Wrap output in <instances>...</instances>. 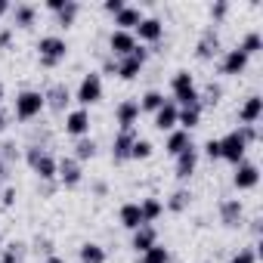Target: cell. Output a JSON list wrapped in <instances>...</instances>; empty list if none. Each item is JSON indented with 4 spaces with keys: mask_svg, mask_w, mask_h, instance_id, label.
Listing matches in <instances>:
<instances>
[{
    "mask_svg": "<svg viewBox=\"0 0 263 263\" xmlns=\"http://www.w3.org/2000/svg\"><path fill=\"white\" fill-rule=\"evenodd\" d=\"M204 152H208V158H220V140H208Z\"/></svg>",
    "mask_w": 263,
    "mask_h": 263,
    "instance_id": "37",
    "label": "cell"
},
{
    "mask_svg": "<svg viewBox=\"0 0 263 263\" xmlns=\"http://www.w3.org/2000/svg\"><path fill=\"white\" fill-rule=\"evenodd\" d=\"M198 121H201V102H195V105H183V108L177 111V124H183L186 134H189L192 127H198Z\"/></svg>",
    "mask_w": 263,
    "mask_h": 263,
    "instance_id": "14",
    "label": "cell"
},
{
    "mask_svg": "<svg viewBox=\"0 0 263 263\" xmlns=\"http://www.w3.org/2000/svg\"><path fill=\"white\" fill-rule=\"evenodd\" d=\"M149 155H152V143L149 140H137L134 149H130V158H137V161L140 158H149Z\"/></svg>",
    "mask_w": 263,
    "mask_h": 263,
    "instance_id": "30",
    "label": "cell"
},
{
    "mask_svg": "<svg viewBox=\"0 0 263 263\" xmlns=\"http://www.w3.org/2000/svg\"><path fill=\"white\" fill-rule=\"evenodd\" d=\"M214 50H217V37H211V34H208V37L201 41V47H198V56H204V59H208Z\"/></svg>",
    "mask_w": 263,
    "mask_h": 263,
    "instance_id": "33",
    "label": "cell"
},
{
    "mask_svg": "<svg viewBox=\"0 0 263 263\" xmlns=\"http://www.w3.org/2000/svg\"><path fill=\"white\" fill-rule=\"evenodd\" d=\"M4 127H7V118H4V115H0V130H4Z\"/></svg>",
    "mask_w": 263,
    "mask_h": 263,
    "instance_id": "43",
    "label": "cell"
},
{
    "mask_svg": "<svg viewBox=\"0 0 263 263\" xmlns=\"http://www.w3.org/2000/svg\"><path fill=\"white\" fill-rule=\"evenodd\" d=\"M260 180V171L254 164H235V186L238 189H254Z\"/></svg>",
    "mask_w": 263,
    "mask_h": 263,
    "instance_id": "13",
    "label": "cell"
},
{
    "mask_svg": "<svg viewBox=\"0 0 263 263\" xmlns=\"http://www.w3.org/2000/svg\"><path fill=\"white\" fill-rule=\"evenodd\" d=\"M137 34H140L143 41H158V37L164 34V25H161L158 19H143V22L137 25Z\"/></svg>",
    "mask_w": 263,
    "mask_h": 263,
    "instance_id": "23",
    "label": "cell"
},
{
    "mask_svg": "<svg viewBox=\"0 0 263 263\" xmlns=\"http://www.w3.org/2000/svg\"><path fill=\"white\" fill-rule=\"evenodd\" d=\"M186 204H189V192H177L174 201H171V211H183Z\"/></svg>",
    "mask_w": 263,
    "mask_h": 263,
    "instance_id": "35",
    "label": "cell"
},
{
    "mask_svg": "<svg viewBox=\"0 0 263 263\" xmlns=\"http://www.w3.org/2000/svg\"><path fill=\"white\" fill-rule=\"evenodd\" d=\"M7 10H10V4H7V0H0V16H4Z\"/></svg>",
    "mask_w": 263,
    "mask_h": 263,
    "instance_id": "41",
    "label": "cell"
},
{
    "mask_svg": "<svg viewBox=\"0 0 263 263\" xmlns=\"http://www.w3.org/2000/svg\"><path fill=\"white\" fill-rule=\"evenodd\" d=\"M99 99H102V78L99 74H87L81 81V87H78V102L81 105H93Z\"/></svg>",
    "mask_w": 263,
    "mask_h": 263,
    "instance_id": "5",
    "label": "cell"
},
{
    "mask_svg": "<svg viewBox=\"0 0 263 263\" xmlns=\"http://www.w3.org/2000/svg\"><path fill=\"white\" fill-rule=\"evenodd\" d=\"M140 211H143V223L149 226L152 220H158V217H161V211H164V204H161L158 198H146V201L140 204Z\"/></svg>",
    "mask_w": 263,
    "mask_h": 263,
    "instance_id": "24",
    "label": "cell"
},
{
    "mask_svg": "<svg viewBox=\"0 0 263 263\" xmlns=\"http://www.w3.org/2000/svg\"><path fill=\"white\" fill-rule=\"evenodd\" d=\"M245 152H248V140H245L241 130H235V134H229V137L220 140V158H226L232 164H241Z\"/></svg>",
    "mask_w": 263,
    "mask_h": 263,
    "instance_id": "2",
    "label": "cell"
},
{
    "mask_svg": "<svg viewBox=\"0 0 263 263\" xmlns=\"http://www.w3.org/2000/svg\"><path fill=\"white\" fill-rule=\"evenodd\" d=\"M263 115V99L260 96H251L245 105H241V111H238V118H241V124L245 127H254V121Z\"/></svg>",
    "mask_w": 263,
    "mask_h": 263,
    "instance_id": "15",
    "label": "cell"
},
{
    "mask_svg": "<svg viewBox=\"0 0 263 263\" xmlns=\"http://www.w3.org/2000/svg\"><path fill=\"white\" fill-rule=\"evenodd\" d=\"M177 111H180V108H177L174 102H164V105L155 111V127H158V130H174V127H177Z\"/></svg>",
    "mask_w": 263,
    "mask_h": 263,
    "instance_id": "16",
    "label": "cell"
},
{
    "mask_svg": "<svg viewBox=\"0 0 263 263\" xmlns=\"http://www.w3.org/2000/svg\"><path fill=\"white\" fill-rule=\"evenodd\" d=\"M56 174H59V180H62L65 186H78V183H81V164H78L74 158H62V161L56 164Z\"/></svg>",
    "mask_w": 263,
    "mask_h": 263,
    "instance_id": "10",
    "label": "cell"
},
{
    "mask_svg": "<svg viewBox=\"0 0 263 263\" xmlns=\"http://www.w3.org/2000/svg\"><path fill=\"white\" fill-rule=\"evenodd\" d=\"M28 164L34 167V174H37L41 180H53V177H56V161H53L47 152H41V149H31V152H28Z\"/></svg>",
    "mask_w": 263,
    "mask_h": 263,
    "instance_id": "6",
    "label": "cell"
},
{
    "mask_svg": "<svg viewBox=\"0 0 263 263\" xmlns=\"http://www.w3.org/2000/svg\"><path fill=\"white\" fill-rule=\"evenodd\" d=\"M232 263H257V254L254 251H241V254L232 257Z\"/></svg>",
    "mask_w": 263,
    "mask_h": 263,
    "instance_id": "36",
    "label": "cell"
},
{
    "mask_svg": "<svg viewBox=\"0 0 263 263\" xmlns=\"http://www.w3.org/2000/svg\"><path fill=\"white\" fill-rule=\"evenodd\" d=\"M81 260H84V263H105V251H102L99 245L87 241V245H81Z\"/></svg>",
    "mask_w": 263,
    "mask_h": 263,
    "instance_id": "25",
    "label": "cell"
},
{
    "mask_svg": "<svg viewBox=\"0 0 263 263\" xmlns=\"http://www.w3.org/2000/svg\"><path fill=\"white\" fill-rule=\"evenodd\" d=\"M50 99H53V108H62V105L68 102V90H62V87H56V90L50 93Z\"/></svg>",
    "mask_w": 263,
    "mask_h": 263,
    "instance_id": "34",
    "label": "cell"
},
{
    "mask_svg": "<svg viewBox=\"0 0 263 263\" xmlns=\"http://www.w3.org/2000/svg\"><path fill=\"white\" fill-rule=\"evenodd\" d=\"M74 16H78V4H71V0H68V4H65V10L59 13V25H65V28H68V25L74 22Z\"/></svg>",
    "mask_w": 263,
    "mask_h": 263,
    "instance_id": "31",
    "label": "cell"
},
{
    "mask_svg": "<svg viewBox=\"0 0 263 263\" xmlns=\"http://www.w3.org/2000/svg\"><path fill=\"white\" fill-rule=\"evenodd\" d=\"M143 22V13L137 7H124L118 16H115V25H121V31H130V28H137Z\"/></svg>",
    "mask_w": 263,
    "mask_h": 263,
    "instance_id": "19",
    "label": "cell"
},
{
    "mask_svg": "<svg viewBox=\"0 0 263 263\" xmlns=\"http://www.w3.org/2000/svg\"><path fill=\"white\" fill-rule=\"evenodd\" d=\"M0 96H4V87H0Z\"/></svg>",
    "mask_w": 263,
    "mask_h": 263,
    "instance_id": "44",
    "label": "cell"
},
{
    "mask_svg": "<svg viewBox=\"0 0 263 263\" xmlns=\"http://www.w3.org/2000/svg\"><path fill=\"white\" fill-rule=\"evenodd\" d=\"M186 149H192V140H189V134H186V130H174V134H171V140H167V152L177 158V155H183Z\"/></svg>",
    "mask_w": 263,
    "mask_h": 263,
    "instance_id": "22",
    "label": "cell"
},
{
    "mask_svg": "<svg viewBox=\"0 0 263 263\" xmlns=\"http://www.w3.org/2000/svg\"><path fill=\"white\" fill-rule=\"evenodd\" d=\"M65 130L71 137H84L87 130H90V115L84 111V108H78V111H71L68 118H65Z\"/></svg>",
    "mask_w": 263,
    "mask_h": 263,
    "instance_id": "11",
    "label": "cell"
},
{
    "mask_svg": "<svg viewBox=\"0 0 263 263\" xmlns=\"http://www.w3.org/2000/svg\"><path fill=\"white\" fill-rule=\"evenodd\" d=\"M171 260V254H167V248H161V245H152L146 254H143V263H167Z\"/></svg>",
    "mask_w": 263,
    "mask_h": 263,
    "instance_id": "27",
    "label": "cell"
},
{
    "mask_svg": "<svg viewBox=\"0 0 263 263\" xmlns=\"http://www.w3.org/2000/svg\"><path fill=\"white\" fill-rule=\"evenodd\" d=\"M152 245H158V232H155L152 226H140V229L134 232V248H137L140 254H146Z\"/></svg>",
    "mask_w": 263,
    "mask_h": 263,
    "instance_id": "18",
    "label": "cell"
},
{
    "mask_svg": "<svg viewBox=\"0 0 263 263\" xmlns=\"http://www.w3.org/2000/svg\"><path fill=\"white\" fill-rule=\"evenodd\" d=\"M115 118H118L121 130H134V124H137V118H140V105H137V102H121L118 111H115Z\"/></svg>",
    "mask_w": 263,
    "mask_h": 263,
    "instance_id": "12",
    "label": "cell"
},
{
    "mask_svg": "<svg viewBox=\"0 0 263 263\" xmlns=\"http://www.w3.org/2000/svg\"><path fill=\"white\" fill-rule=\"evenodd\" d=\"M65 4H68V0H47V7H50L53 13H62V10H65Z\"/></svg>",
    "mask_w": 263,
    "mask_h": 263,
    "instance_id": "39",
    "label": "cell"
},
{
    "mask_svg": "<svg viewBox=\"0 0 263 263\" xmlns=\"http://www.w3.org/2000/svg\"><path fill=\"white\" fill-rule=\"evenodd\" d=\"M47 263H65V260H62V257H50Z\"/></svg>",
    "mask_w": 263,
    "mask_h": 263,
    "instance_id": "42",
    "label": "cell"
},
{
    "mask_svg": "<svg viewBox=\"0 0 263 263\" xmlns=\"http://www.w3.org/2000/svg\"><path fill=\"white\" fill-rule=\"evenodd\" d=\"M121 223H124L127 229H134V232H137L140 226H146V223H143V211H140V204H124V208H121Z\"/></svg>",
    "mask_w": 263,
    "mask_h": 263,
    "instance_id": "21",
    "label": "cell"
},
{
    "mask_svg": "<svg viewBox=\"0 0 263 263\" xmlns=\"http://www.w3.org/2000/svg\"><path fill=\"white\" fill-rule=\"evenodd\" d=\"M245 65H248V56L235 47V50H229V53H226V59H223V74H241V71H245Z\"/></svg>",
    "mask_w": 263,
    "mask_h": 263,
    "instance_id": "17",
    "label": "cell"
},
{
    "mask_svg": "<svg viewBox=\"0 0 263 263\" xmlns=\"http://www.w3.org/2000/svg\"><path fill=\"white\" fill-rule=\"evenodd\" d=\"M195 164H198V155H195V149H186L183 155H177V177H180V180L192 177V174H195Z\"/></svg>",
    "mask_w": 263,
    "mask_h": 263,
    "instance_id": "20",
    "label": "cell"
},
{
    "mask_svg": "<svg viewBox=\"0 0 263 263\" xmlns=\"http://www.w3.org/2000/svg\"><path fill=\"white\" fill-rule=\"evenodd\" d=\"M124 7H127L124 0H105V10H108V13H115V16H118V13H121Z\"/></svg>",
    "mask_w": 263,
    "mask_h": 263,
    "instance_id": "38",
    "label": "cell"
},
{
    "mask_svg": "<svg viewBox=\"0 0 263 263\" xmlns=\"http://www.w3.org/2000/svg\"><path fill=\"white\" fill-rule=\"evenodd\" d=\"M0 263H16V251H7V254H4V260H0Z\"/></svg>",
    "mask_w": 263,
    "mask_h": 263,
    "instance_id": "40",
    "label": "cell"
},
{
    "mask_svg": "<svg viewBox=\"0 0 263 263\" xmlns=\"http://www.w3.org/2000/svg\"><path fill=\"white\" fill-rule=\"evenodd\" d=\"M260 47H263V41H260V34H257V31H251V34H248V37L241 41V47H238V50H241L245 56H251V53H257Z\"/></svg>",
    "mask_w": 263,
    "mask_h": 263,
    "instance_id": "29",
    "label": "cell"
},
{
    "mask_svg": "<svg viewBox=\"0 0 263 263\" xmlns=\"http://www.w3.org/2000/svg\"><path fill=\"white\" fill-rule=\"evenodd\" d=\"M143 62H146V50H140V47H137L130 56H124V62H118V71H115V74H121L124 81H134V78L140 74Z\"/></svg>",
    "mask_w": 263,
    "mask_h": 263,
    "instance_id": "7",
    "label": "cell"
},
{
    "mask_svg": "<svg viewBox=\"0 0 263 263\" xmlns=\"http://www.w3.org/2000/svg\"><path fill=\"white\" fill-rule=\"evenodd\" d=\"M174 96L183 105H195L198 102V90H195V81H192L189 71H177V78H174Z\"/></svg>",
    "mask_w": 263,
    "mask_h": 263,
    "instance_id": "4",
    "label": "cell"
},
{
    "mask_svg": "<svg viewBox=\"0 0 263 263\" xmlns=\"http://www.w3.org/2000/svg\"><path fill=\"white\" fill-rule=\"evenodd\" d=\"M164 102H167V99H164V96H161L158 90H149V93L143 96V105H140V108H146V111H158V108H161Z\"/></svg>",
    "mask_w": 263,
    "mask_h": 263,
    "instance_id": "28",
    "label": "cell"
},
{
    "mask_svg": "<svg viewBox=\"0 0 263 263\" xmlns=\"http://www.w3.org/2000/svg\"><path fill=\"white\" fill-rule=\"evenodd\" d=\"M44 105H47V96H44V93L25 90V93L16 96V118H19V121H31V118H37V115L44 111Z\"/></svg>",
    "mask_w": 263,
    "mask_h": 263,
    "instance_id": "1",
    "label": "cell"
},
{
    "mask_svg": "<svg viewBox=\"0 0 263 263\" xmlns=\"http://www.w3.org/2000/svg\"><path fill=\"white\" fill-rule=\"evenodd\" d=\"M134 143H137L134 130H121V134L115 137V146H111L115 161H127V158H130V149H134Z\"/></svg>",
    "mask_w": 263,
    "mask_h": 263,
    "instance_id": "9",
    "label": "cell"
},
{
    "mask_svg": "<svg viewBox=\"0 0 263 263\" xmlns=\"http://www.w3.org/2000/svg\"><path fill=\"white\" fill-rule=\"evenodd\" d=\"M108 47H111L115 56H130V53L137 50V37L130 34V31H115L111 41H108Z\"/></svg>",
    "mask_w": 263,
    "mask_h": 263,
    "instance_id": "8",
    "label": "cell"
},
{
    "mask_svg": "<svg viewBox=\"0 0 263 263\" xmlns=\"http://www.w3.org/2000/svg\"><path fill=\"white\" fill-rule=\"evenodd\" d=\"M93 155H96L93 140H81V143H78V161H87V158H93Z\"/></svg>",
    "mask_w": 263,
    "mask_h": 263,
    "instance_id": "32",
    "label": "cell"
},
{
    "mask_svg": "<svg viewBox=\"0 0 263 263\" xmlns=\"http://www.w3.org/2000/svg\"><path fill=\"white\" fill-rule=\"evenodd\" d=\"M13 19H16V25H22V28H28V25L34 22V7H28V4H22V7H16V10H13Z\"/></svg>",
    "mask_w": 263,
    "mask_h": 263,
    "instance_id": "26",
    "label": "cell"
},
{
    "mask_svg": "<svg viewBox=\"0 0 263 263\" xmlns=\"http://www.w3.org/2000/svg\"><path fill=\"white\" fill-rule=\"evenodd\" d=\"M37 50H41V65H47V68L59 65L65 59V53H68V47H65L62 37H41Z\"/></svg>",
    "mask_w": 263,
    "mask_h": 263,
    "instance_id": "3",
    "label": "cell"
}]
</instances>
